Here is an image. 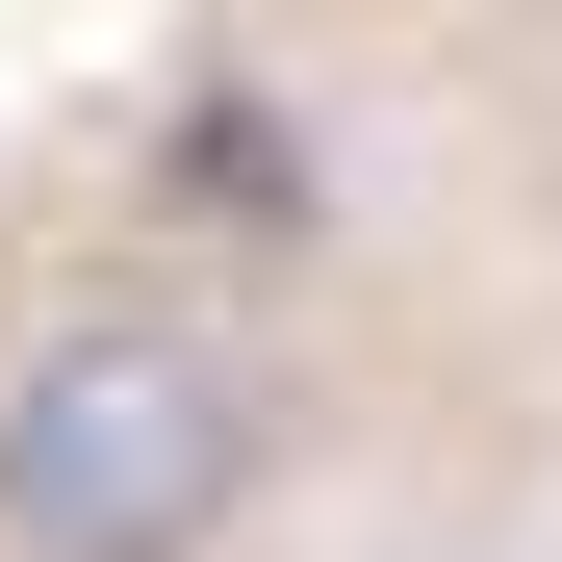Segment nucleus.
<instances>
[{"label": "nucleus", "mask_w": 562, "mask_h": 562, "mask_svg": "<svg viewBox=\"0 0 562 562\" xmlns=\"http://www.w3.org/2000/svg\"><path fill=\"white\" fill-rule=\"evenodd\" d=\"M256 512V358L179 307H77L0 384V537L26 562H205Z\"/></svg>", "instance_id": "obj_1"}]
</instances>
